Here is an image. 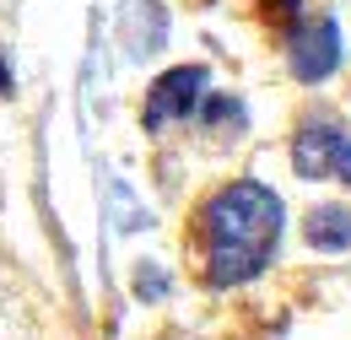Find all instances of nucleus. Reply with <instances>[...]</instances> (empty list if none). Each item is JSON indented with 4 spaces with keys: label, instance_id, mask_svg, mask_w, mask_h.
<instances>
[{
    "label": "nucleus",
    "instance_id": "nucleus-6",
    "mask_svg": "<svg viewBox=\"0 0 351 340\" xmlns=\"http://www.w3.org/2000/svg\"><path fill=\"white\" fill-rule=\"evenodd\" d=\"M200 114H206V125H211V130H243V103L227 97V92H206Z\"/></svg>",
    "mask_w": 351,
    "mask_h": 340
},
{
    "label": "nucleus",
    "instance_id": "nucleus-7",
    "mask_svg": "<svg viewBox=\"0 0 351 340\" xmlns=\"http://www.w3.org/2000/svg\"><path fill=\"white\" fill-rule=\"evenodd\" d=\"M330 173H341V184H351V141H341V151H335V168Z\"/></svg>",
    "mask_w": 351,
    "mask_h": 340
},
{
    "label": "nucleus",
    "instance_id": "nucleus-1",
    "mask_svg": "<svg viewBox=\"0 0 351 340\" xmlns=\"http://www.w3.org/2000/svg\"><path fill=\"white\" fill-rule=\"evenodd\" d=\"M281 195L254 178L227 184L200 206V238H206V287H243L254 281L281 238Z\"/></svg>",
    "mask_w": 351,
    "mask_h": 340
},
{
    "label": "nucleus",
    "instance_id": "nucleus-4",
    "mask_svg": "<svg viewBox=\"0 0 351 340\" xmlns=\"http://www.w3.org/2000/svg\"><path fill=\"white\" fill-rule=\"evenodd\" d=\"M341 130L330 125V119H308L298 130V141H292V168L303 173V178H324V173L335 168V151H341Z\"/></svg>",
    "mask_w": 351,
    "mask_h": 340
},
{
    "label": "nucleus",
    "instance_id": "nucleus-2",
    "mask_svg": "<svg viewBox=\"0 0 351 340\" xmlns=\"http://www.w3.org/2000/svg\"><path fill=\"white\" fill-rule=\"evenodd\" d=\"M206 86H211V76H206L200 65H178V71H168V76H157L152 97H146L141 125H146V130H162V125H173V119H189L195 103L206 97Z\"/></svg>",
    "mask_w": 351,
    "mask_h": 340
},
{
    "label": "nucleus",
    "instance_id": "nucleus-3",
    "mask_svg": "<svg viewBox=\"0 0 351 340\" xmlns=\"http://www.w3.org/2000/svg\"><path fill=\"white\" fill-rule=\"evenodd\" d=\"M335 65H341V27L330 16H319L292 38V76L303 86H319V82H330Z\"/></svg>",
    "mask_w": 351,
    "mask_h": 340
},
{
    "label": "nucleus",
    "instance_id": "nucleus-8",
    "mask_svg": "<svg viewBox=\"0 0 351 340\" xmlns=\"http://www.w3.org/2000/svg\"><path fill=\"white\" fill-rule=\"evenodd\" d=\"M5 86H11V71H5V65H0V92H5Z\"/></svg>",
    "mask_w": 351,
    "mask_h": 340
},
{
    "label": "nucleus",
    "instance_id": "nucleus-5",
    "mask_svg": "<svg viewBox=\"0 0 351 340\" xmlns=\"http://www.w3.org/2000/svg\"><path fill=\"white\" fill-rule=\"evenodd\" d=\"M303 238H308V249H319V254H346L351 249V211L346 206H319V211H308Z\"/></svg>",
    "mask_w": 351,
    "mask_h": 340
}]
</instances>
